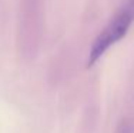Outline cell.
Here are the masks:
<instances>
[{
	"label": "cell",
	"instance_id": "6da1fadb",
	"mask_svg": "<svg viewBox=\"0 0 134 133\" xmlns=\"http://www.w3.org/2000/svg\"><path fill=\"white\" fill-rule=\"evenodd\" d=\"M134 22V0H126L123 6L119 9L114 17L110 20V23L101 30V33L96 37L93 46L88 53L87 66H93L101 56L106 53L107 49H110L113 44H116L127 34L130 26Z\"/></svg>",
	"mask_w": 134,
	"mask_h": 133
},
{
	"label": "cell",
	"instance_id": "7a4b0ae2",
	"mask_svg": "<svg viewBox=\"0 0 134 133\" xmlns=\"http://www.w3.org/2000/svg\"><path fill=\"white\" fill-rule=\"evenodd\" d=\"M119 133H134V126L129 122H123L120 125Z\"/></svg>",
	"mask_w": 134,
	"mask_h": 133
}]
</instances>
